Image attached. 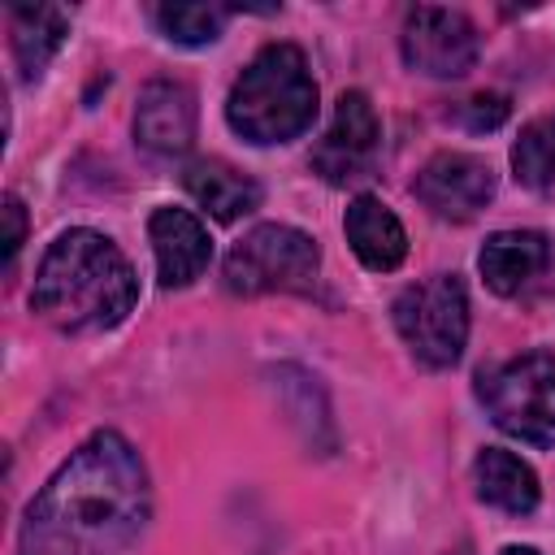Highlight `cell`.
<instances>
[{
	"label": "cell",
	"mask_w": 555,
	"mask_h": 555,
	"mask_svg": "<svg viewBox=\"0 0 555 555\" xmlns=\"http://www.w3.org/2000/svg\"><path fill=\"white\" fill-rule=\"evenodd\" d=\"M147 468L113 434H91L35 494L22 525V555H121L147 525Z\"/></svg>",
	"instance_id": "6da1fadb"
},
{
	"label": "cell",
	"mask_w": 555,
	"mask_h": 555,
	"mask_svg": "<svg viewBox=\"0 0 555 555\" xmlns=\"http://www.w3.org/2000/svg\"><path fill=\"white\" fill-rule=\"evenodd\" d=\"M139 299L130 260L95 230H65L30 286V308L61 334H104Z\"/></svg>",
	"instance_id": "7a4b0ae2"
},
{
	"label": "cell",
	"mask_w": 555,
	"mask_h": 555,
	"mask_svg": "<svg viewBox=\"0 0 555 555\" xmlns=\"http://www.w3.org/2000/svg\"><path fill=\"white\" fill-rule=\"evenodd\" d=\"M230 126L247 143H286L317 117V82L295 43H269L234 78L225 100Z\"/></svg>",
	"instance_id": "3957f363"
},
{
	"label": "cell",
	"mask_w": 555,
	"mask_h": 555,
	"mask_svg": "<svg viewBox=\"0 0 555 555\" xmlns=\"http://www.w3.org/2000/svg\"><path fill=\"white\" fill-rule=\"evenodd\" d=\"M477 399L520 442L555 447V356L529 351L477 373Z\"/></svg>",
	"instance_id": "277c9868"
},
{
	"label": "cell",
	"mask_w": 555,
	"mask_h": 555,
	"mask_svg": "<svg viewBox=\"0 0 555 555\" xmlns=\"http://www.w3.org/2000/svg\"><path fill=\"white\" fill-rule=\"evenodd\" d=\"M317 269H321L317 243L304 230L273 221V225H256L230 247L221 264V282L230 295H269V291L304 295L317 286Z\"/></svg>",
	"instance_id": "5b68a950"
},
{
	"label": "cell",
	"mask_w": 555,
	"mask_h": 555,
	"mask_svg": "<svg viewBox=\"0 0 555 555\" xmlns=\"http://www.w3.org/2000/svg\"><path fill=\"white\" fill-rule=\"evenodd\" d=\"M390 317H395L403 347L425 369L455 364L468 343V295L455 273H438V278H425L399 291L390 304Z\"/></svg>",
	"instance_id": "8992f818"
},
{
	"label": "cell",
	"mask_w": 555,
	"mask_h": 555,
	"mask_svg": "<svg viewBox=\"0 0 555 555\" xmlns=\"http://www.w3.org/2000/svg\"><path fill=\"white\" fill-rule=\"evenodd\" d=\"M403 61L425 78H464L477 61V26L460 9L421 4L403 17Z\"/></svg>",
	"instance_id": "52a82bcc"
},
{
	"label": "cell",
	"mask_w": 555,
	"mask_h": 555,
	"mask_svg": "<svg viewBox=\"0 0 555 555\" xmlns=\"http://www.w3.org/2000/svg\"><path fill=\"white\" fill-rule=\"evenodd\" d=\"M377 147H382V121H377L369 95L364 91H343L338 104H334L330 130L312 147V169L325 182L347 186V182L369 178V169L377 160Z\"/></svg>",
	"instance_id": "ba28073f"
},
{
	"label": "cell",
	"mask_w": 555,
	"mask_h": 555,
	"mask_svg": "<svg viewBox=\"0 0 555 555\" xmlns=\"http://www.w3.org/2000/svg\"><path fill=\"white\" fill-rule=\"evenodd\" d=\"M412 191L429 212L468 221L494 199V169H490V160H481L473 152H438L416 173Z\"/></svg>",
	"instance_id": "9c48e42d"
},
{
	"label": "cell",
	"mask_w": 555,
	"mask_h": 555,
	"mask_svg": "<svg viewBox=\"0 0 555 555\" xmlns=\"http://www.w3.org/2000/svg\"><path fill=\"white\" fill-rule=\"evenodd\" d=\"M147 238H152L156 278H160L165 291L191 286L208 269V260H212L208 230L186 208H156L152 221H147Z\"/></svg>",
	"instance_id": "30bf717a"
},
{
	"label": "cell",
	"mask_w": 555,
	"mask_h": 555,
	"mask_svg": "<svg viewBox=\"0 0 555 555\" xmlns=\"http://www.w3.org/2000/svg\"><path fill=\"white\" fill-rule=\"evenodd\" d=\"M134 139L147 152L173 156L195 139V95L182 82H147L134 108Z\"/></svg>",
	"instance_id": "8fae6325"
},
{
	"label": "cell",
	"mask_w": 555,
	"mask_h": 555,
	"mask_svg": "<svg viewBox=\"0 0 555 555\" xmlns=\"http://www.w3.org/2000/svg\"><path fill=\"white\" fill-rule=\"evenodd\" d=\"M343 230H347V243H351V251L360 256L364 269L386 273V269H399L403 256H408V234H403L399 217L373 195L351 199V208L343 217Z\"/></svg>",
	"instance_id": "7c38bea8"
},
{
	"label": "cell",
	"mask_w": 555,
	"mask_h": 555,
	"mask_svg": "<svg viewBox=\"0 0 555 555\" xmlns=\"http://www.w3.org/2000/svg\"><path fill=\"white\" fill-rule=\"evenodd\" d=\"M182 186H186V195H191L199 208H208L217 221H234V217L260 208V186H256V178H247L243 169H234V165H225V160H217V156L191 160L186 173H182Z\"/></svg>",
	"instance_id": "4fadbf2b"
},
{
	"label": "cell",
	"mask_w": 555,
	"mask_h": 555,
	"mask_svg": "<svg viewBox=\"0 0 555 555\" xmlns=\"http://www.w3.org/2000/svg\"><path fill=\"white\" fill-rule=\"evenodd\" d=\"M477 264L494 295H516L546 264V238L538 230H499L486 238Z\"/></svg>",
	"instance_id": "5bb4252c"
},
{
	"label": "cell",
	"mask_w": 555,
	"mask_h": 555,
	"mask_svg": "<svg viewBox=\"0 0 555 555\" xmlns=\"http://www.w3.org/2000/svg\"><path fill=\"white\" fill-rule=\"evenodd\" d=\"M473 481H477V494H481L490 507H499V512L525 516V512L538 507V477H533V468H529L520 455L503 451V447H486V451L477 455Z\"/></svg>",
	"instance_id": "9a60e30c"
},
{
	"label": "cell",
	"mask_w": 555,
	"mask_h": 555,
	"mask_svg": "<svg viewBox=\"0 0 555 555\" xmlns=\"http://www.w3.org/2000/svg\"><path fill=\"white\" fill-rule=\"evenodd\" d=\"M9 30H13V56L22 78H39L43 65L56 56V48L69 35V17L56 4H17L9 13Z\"/></svg>",
	"instance_id": "2e32d148"
},
{
	"label": "cell",
	"mask_w": 555,
	"mask_h": 555,
	"mask_svg": "<svg viewBox=\"0 0 555 555\" xmlns=\"http://www.w3.org/2000/svg\"><path fill=\"white\" fill-rule=\"evenodd\" d=\"M512 169H516V182H525L533 191L555 186V113L533 117L520 130V139L512 147Z\"/></svg>",
	"instance_id": "e0dca14e"
},
{
	"label": "cell",
	"mask_w": 555,
	"mask_h": 555,
	"mask_svg": "<svg viewBox=\"0 0 555 555\" xmlns=\"http://www.w3.org/2000/svg\"><path fill=\"white\" fill-rule=\"evenodd\" d=\"M230 13L234 9H225V4H160L156 9V26H160L165 39L199 48V43H212L221 35Z\"/></svg>",
	"instance_id": "ac0fdd59"
},
{
	"label": "cell",
	"mask_w": 555,
	"mask_h": 555,
	"mask_svg": "<svg viewBox=\"0 0 555 555\" xmlns=\"http://www.w3.org/2000/svg\"><path fill=\"white\" fill-rule=\"evenodd\" d=\"M503 117H507V100H503V95H473V100L464 104V121H468L473 130H494Z\"/></svg>",
	"instance_id": "d6986e66"
},
{
	"label": "cell",
	"mask_w": 555,
	"mask_h": 555,
	"mask_svg": "<svg viewBox=\"0 0 555 555\" xmlns=\"http://www.w3.org/2000/svg\"><path fill=\"white\" fill-rule=\"evenodd\" d=\"M4 264H13L17 260V251H22V238H26V212H22V204H17V195H9L4 199Z\"/></svg>",
	"instance_id": "ffe728a7"
},
{
	"label": "cell",
	"mask_w": 555,
	"mask_h": 555,
	"mask_svg": "<svg viewBox=\"0 0 555 555\" xmlns=\"http://www.w3.org/2000/svg\"><path fill=\"white\" fill-rule=\"evenodd\" d=\"M499 555H538V551H533V546H503Z\"/></svg>",
	"instance_id": "44dd1931"
},
{
	"label": "cell",
	"mask_w": 555,
	"mask_h": 555,
	"mask_svg": "<svg viewBox=\"0 0 555 555\" xmlns=\"http://www.w3.org/2000/svg\"><path fill=\"white\" fill-rule=\"evenodd\" d=\"M451 555H473V551H468V546H455V551H451Z\"/></svg>",
	"instance_id": "7402d4cb"
}]
</instances>
